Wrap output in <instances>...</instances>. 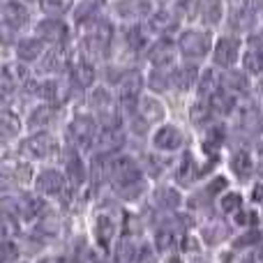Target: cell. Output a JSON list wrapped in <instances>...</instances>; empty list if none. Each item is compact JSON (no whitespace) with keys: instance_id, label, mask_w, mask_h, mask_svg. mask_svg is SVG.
Segmentation results:
<instances>
[{"instance_id":"cell-28","label":"cell","mask_w":263,"mask_h":263,"mask_svg":"<svg viewBox=\"0 0 263 263\" xmlns=\"http://www.w3.org/2000/svg\"><path fill=\"white\" fill-rule=\"evenodd\" d=\"M252 157H250V153H245V150H238L236 155L231 157V168H233V173H238V176H250L252 173Z\"/></svg>"},{"instance_id":"cell-11","label":"cell","mask_w":263,"mask_h":263,"mask_svg":"<svg viewBox=\"0 0 263 263\" xmlns=\"http://www.w3.org/2000/svg\"><path fill=\"white\" fill-rule=\"evenodd\" d=\"M155 148L159 150H176L182 145V132L176 129L173 125H164L155 132Z\"/></svg>"},{"instance_id":"cell-5","label":"cell","mask_w":263,"mask_h":263,"mask_svg":"<svg viewBox=\"0 0 263 263\" xmlns=\"http://www.w3.org/2000/svg\"><path fill=\"white\" fill-rule=\"evenodd\" d=\"M109 176L114 178L120 187H123V185H132V182H136L141 178L139 176V166H136L134 159H129V157L114 159V162H111V166H109Z\"/></svg>"},{"instance_id":"cell-4","label":"cell","mask_w":263,"mask_h":263,"mask_svg":"<svg viewBox=\"0 0 263 263\" xmlns=\"http://www.w3.org/2000/svg\"><path fill=\"white\" fill-rule=\"evenodd\" d=\"M240 53V42L236 37H219L213 46V63L217 67H231Z\"/></svg>"},{"instance_id":"cell-30","label":"cell","mask_w":263,"mask_h":263,"mask_svg":"<svg viewBox=\"0 0 263 263\" xmlns=\"http://www.w3.org/2000/svg\"><path fill=\"white\" fill-rule=\"evenodd\" d=\"M21 132V125L14 116H3L0 118V139H14Z\"/></svg>"},{"instance_id":"cell-50","label":"cell","mask_w":263,"mask_h":263,"mask_svg":"<svg viewBox=\"0 0 263 263\" xmlns=\"http://www.w3.org/2000/svg\"><path fill=\"white\" fill-rule=\"evenodd\" d=\"M208 141H210V143H215V145L222 143V129L215 127V132H210V134H208Z\"/></svg>"},{"instance_id":"cell-39","label":"cell","mask_w":263,"mask_h":263,"mask_svg":"<svg viewBox=\"0 0 263 263\" xmlns=\"http://www.w3.org/2000/svg\"><path fill=\"white\" fill-rule=\"evenodd\" d=\"M150 88L153 90H166L168 88V77L164 74V67H157L150 74Z\"/></svg>"},{"instance_id":"cell-32","label":"cell","mask_w":263,"mask_h":263,"mask_svg":"<svg viewBox=\"0 0 263 263\" xmlns=\"http://www.w3.org/2000/svg\"><path fill=\"white\" fill-rule=\"evenodd\" d=\"M53 118V111L49 109V106H37L35 111H32L30 114V118H28V125H30V127H40V125H46L49 123V120Z\"/></svg>"},{"instance_id":"cell-23","label":"cell","mask_w":263,"mask_h":263,"mask_svg":"<svg viewBox=\"0 0 263 263\" xmlns=\"http://www.w3.org/2000/svg\"><path fill=\"white\" fill-rule=\"evenodd\" d=\"M114 233H116L114 222H111V219L106 217V215H102V217L97 219V240H100L102 250H109V245H111V238H114Z\"/></svg>"},{"instance_id":"cell-18","label":"cell","mask_w":263,"mask_h":263,"mask_svg":"<svg viewBox=\"0 0 263 263\" xmlns=\"http://www.w3.org/2000/svg\"><path fill=\"white\" fill-rule=\"evenodd\" d=\"M196 77H199V69H196L194 65H182V67H178L176 72H173L171 81L176 83L180 90H190V88L196 83Z\"/></svg>"},{"instance_id":"cell-25","label":"cell","mask_w":263,"mask_h":263,"mask_svg":"<svg viewBox=\"0 0 263 263\" xmlns=\"http://www.w3.org/2000/svg\"><path fill=\"white\" fill-rule=\"evenodd\" d=\"M210 97H213V100H210V104H213L210 109H215L217 114H229V111L233 109V104H236V102H233V95L227 90V88H224V90H215Z\"/></svg>"},{"instance_id":"cell-54","label":"cell","mask_w":263,"mask_h":263,"mask_svg":"<svg viewBox=\"0 0 263 263\" xmlns=\"http://www.w3.org/2000/svg\"><path fill=\"white\" fill-rule=\"evenodd\" d=\"M5 185H7V180H5V178H3V173H0V192L5 190Z\"/></svg>"},{"instance_id":"cell-51","label":"cell","mask_w":263,"mask_h":263,"mask_svg":"<svg viewBox=\"0 0 263 263\" xmlns=\"http://www.w3.org/2000/svg\"><path fill=\"white\" fill-rule=\"evenodd\" d=\"M261 199H263V182L254 187V201H261Z\"/></svg>"},{"instance_id":"cell-41","label":"cell","mask_w":263,"mask_h":263,"mask_svg":"<svg viewBox=\"0 0 263 263\" xmlns=\"http://www.w3.org/2000/svg\"><path fill=\"white\" fill-rule=\"evenodd\" d=\"M16 254H18L16 245H12L9 240L0 242V263H12L14 259H16Z\"/></svg>"},{"instance_id":"cell-9","label":"cell","mask_w":263,"mask_h":263,"mask_svg":"<svg viewBox=\"0 0 263 263\" xmlns=\"http://www.w3.org/2000/svg\"><path fill=\"white\" fill-rule=\"evenodd\" d=\"M0 12H3V21H7L9 26H14L16 30L26 26L28 18H30L28 7L21 3V0H5L3 7H0Z\"/></svg>"},{"instance_id":"cell-6","label":"cell","mask_w":263,"mask_h":263,"mask_svg":"<svg viewBox=\"0 0 263 263\" xmlns=\"http://www.w3.org/2000/svg\"><path fill=\"white\" fill-rule=\"evenodd\" d=\"M67 136L74 145H88L95 139V123H92V118H88V116L74 118L67 127Z\"/></svg>"},{"instance_id":"cell-15","label":"cell","mask_w":263,"mask_h":263,"mask_svg":"<svg viewBox=\"0 0 263 263\" xmlns=\"http://www.w3.org/2000/svg\"><path fill=\"white\" fill-rule=\"evenodd\" d=\"M199 16L205 26H217L224 16V3L222 0H201Z\"/></svg>"},{"instance_id":"cell-42","label":"cell","mask_w":263,"mask_h":263,"mask_svg":"<svg viewBox=\"0 0 263 263\" xmlns=\"http://www.w3.org/2000/svg\"><path fill=\"white\" fill-rule=\"evenodd\" d=\"M240 203H242L240 194H227L222 199V210L224 213H238V210H240Z\"/></svg>"},{"instance_id":"cell-2","label":"cell","mask_w":263,"mask_h":263,"mask_svg":"<svg viewBox=\"0 0 263 263\" xmlns=\"http://www.w3.org/2000/svg\"><path fill=\"white\" fill-rule=\"evenodd\" d=\"M35 30H37V37H40L42 42H46V44H55V46L63 44V42L67 40V35H69L67 23H65L60 16L42 18V21L37 23Z\"/></svg>"},{"instance_id":"cell-53","label":"cell","mask_w":263,"mask_h":263,"mask_svg":"<svg viewBox=\"0 0 263 263\" xmlns=\"http://www.w3.org/2000/svg\"><path fill=\"white\" fill-rule=\"evenodd\" d=\"M254 46H259V49H263V32H261V35H256V37H254Z\"/></svg>"},{"instance_id":"cell-3","label":"cell","mask_w":263,"mask_h":263,"mask_svg":"<svg viewBox=\"0 0 263 263\" xmlns=\"http://www.w3.org/2000/svg\"><path fill=\"white\" fill-rule=\"evenodd\" d=\"M55 150H58V145H55V141L51 139L49 134H35L21 143V153L28 155V157H32V159L53 157Z\"/></svg>"},{"instance_id":"cell-55","label":"cell","mask_w":263,"mask_h":263,"mask_svg":"<svg viewBox=\"0 0 263 263\" xmlns=\"http://www.w3.org/2000/svg\"><path fill=\"white\" fill-rule=\"evenodd\" d=\"M168 263H182L180 259H171V261H168Z\"/></svg>"},{"instance_id":"cell-22","label":"cell","mask_w":263,"mask_h":263,"mask_svg":"<svg viewBox=\"0 0 263 263\" xmlns=\"http://www.w3.org/2000/svg\"><path fill=\"white\" fill-rule=\"evenodd\" d=\"M16 210H14V205L9 208H5V203L0 205V236H16L18 233V222H16Z\"/></svg>"},{"instance_id":"cell-43","label":"cell","mask_w":263,"mask_h":263,"mask_svg":"<svg viewBox=\"0 0 263 263\" xmlns=\"http://www.w3.org/2000/svg\"><path fill=\"white\" fill-rule=\"evenodd\" d=\"M134 263H157V256H155V252L150 247H143L141 252L134 254Z\"/></svg>"},{"instance_id":"cell-33","label":"cell","mask_w":263,"mask_h":263,"mask_svg":"<svg viewBox=\"0 0 263 263\" xmlns=\"http://www.w3.org/2000/svg\"><path fill=\"white\" fill-rule=\"evenodd\" d=\"M67 176L72 178L74 185H79V182H83V178H86V171H83V162L79 157H72L67 159Z\"/></svg>"},{"instance_id":"cell-21","label":"cell","mask_w":263,"mask_h":263,"mask_svg":"<svg viewBox=\"0 0 263 263\" xmlns=\"http://www.w3.org/2000/svg\"><path fill=\"white\" fill-rule=\"evenodd\" d=\"M40 7L46 16H65L74 9V0H40Z\"/></svg>"},{"instance_id":"cell-48","label":"cell","mask_w":263,"mask_h":263,"mask_svg":"<svg viewBox=\"0 0 263 263\" xmlns=\"http://www.w3.org/2000/svg\"><path fill=\"white\" fill-rule=\"evenodd\" d=\"M236 219H238V224H245V227L247 224H256V215L254 213H240Z\"/></svg>"},{"instance_id":"cell-35","label":"cell","mask_w":263,"mask_h":263,"mask_svg":"<svg viewBox=\"0 0 263 263\" xmlns=\"http://www.w3.org/2000/svg\"><path fill=\"white\" fill-rule=\"evenodd\" d=\"M155 245H157L159 252H166V250H171V247L176 245V236H173L168 229H162V231L155 233Z\"/></svg>"},{"instance_id":"cell-45","label":"cell","mask_w":263,"mask_h":263,"mask_svg":"<svg viewBox=\"0 0 263 263\" xmlns=\"http://www.w3.org/2000/svg\"><path fill=\"white\" fill-rule=\"evenodd\" d=\"M261 240V233L259 231H250L247 236H242L240 240H236V247H245V245H252V242H259Z\"/></svg>"},{"instance_id":"cell-57","label":"cell","mask_w":263,"mask_h":263,"mask_svg":"<svg viewBox=\"0 0 263 263\" xmlns=\"http://www.w3.org/2000/svg\"><path fill=\"white\" fill-rule=\"evenodd\" d=\"M261 254H263V252H261Z\"/></svg>"},{"instance_id":"cell-26","label":"cell","mask_w":263,"mask_h":263,"mask_svg":"<svg viewBox=\"0 0 263 263\" xmlns=\"http://www.w3.org/2000/svg\"><path fill=\"white\" fill-rule=\"evenodd\" d=\"M224 86H227L229 92H245L247 90V77L242 72H238V69H229L227 77H224Z\"/></svg>"},{"instance_id":"cell-17","label":"cell","mask_w":263,"mask_h":263,"mask_svg":"<svg viewBox=\"0 0 263 263\" xmlns=\"http://www.w3.org/2000/svg\"><path fill=\"white\" fill-rule=\"evenodd\" d=\"M14 210H16V215H21L23 219H35L42 210V201L30 194H21L16 199V203H14Z\"/></svg>"},{"instance_id":"cell-7","label":"cell","mask_w":263,"mask_h":263,"mask_svg":"<svg viewBox=\"0 0 263 263\" xmlns=\"http://www.w3.org/2000/svg\"><path fill=\"white\" fill-rule=\"evenodd\" d=\"M148 58L155 67H168L176 60V44L171 40H166V37H162V40H157L150 46Z\"/></svg>"},{"instance_id":"cell-24","label":"cell","mask_w":263,"mask_h":263,"mask_svg":"<svg viewBox=\"0 0 263 263\" xmlns=\"http://www.w3.org/2000/svg\"><path fill=\"white\" fill-rule=\"evenodd\" d=\"M242 65L250 74H261L263 72V49L252 46L245 55H242Z\"/></svg>"},{"instance_id":"cell-16","label":"cell","mask_w":263,"mask_h":263,"mask_svg":"<svg viewBox=\"0 0 263 263\" xmlns=\"http://www.w3.org/2000/svg\"><path fill=\"white\" fill-rule=\"evenodd\" d=\"M178 26V14L171 9H157V12L150 16V30L155 32H168Z\"/></svg>"},{"instance_id":"cell-10","label":"cell","mask_w":263,"mask_h":263,"mask_svg":"<svg viewBox=\"0 0 263 263\" xmlns=\"http://www.w3.org/2000/svg\"><path fill=\"white\" fill-rule=\"evenodd\" d=\"M23 79V69L14 65H0V97H9L16 92Z\"/></svg>"},{"instance_id":"cell-52","label":"cell","mask_w":263,"mask_h":263,"mask_svg":"<svg viewBox=\"0 0 263 263\" xmlns=\"http://www.w3.org/2000/svg\"><path fill=\"white\" fill-rule=\"evenodd\" d=\"M40 263H65V261L58 259V256H49V259H42Z\"/></svg>"},{"instance_id":"cell-12","label":"cell","mask_w":263,"mask_h":263,"mask_svg":"<svg viewBox=\"0 0 263 263\" xmlns=\"http://www.w3.org/2000/svg\"><path fill=\"white\" fill-rule=\"evenodd\" d=\"M44 53V42L40 37H26L16 44V55L21 63H35Z\"/></svg>"},{"instance_id":"cell-44","label":"cell","mask_w":263,"mask_h":263,"mask_svg":"<svg viewBox=\"0 0 263 263\" xmlns=\"http://www.w3.org/2000/svg\"><path fill=\"white\" fill-rule=\"evenodd\" d=\"M192 164H194V159H192V155H185V157H182V164H180V168H178V176H180L182 180H190Z\"/></svg>"},{"instance_id":"cell-8","label":"cell","mask_w":263,"mask_h":263,"mask_svg":"<svg viewBox=\"0 0 263 263\" xmlns=\"http://www.w3.org/2000/svg\"><path fill=\"white\" fill-rule=\"evenodd\" d=\"M141 88H143V77H141V72H136V69H129V72H125L123 77H120L118 81V92H120V100L123 102H134L136 97H139Z\"/></svg>"},{"instance_id":"cell-38","label":"cell","mask_w":263,"mask_h":263,"mask_svg":"<svg viewBox=\"0 0 263 263\" xmlns=\"http://www.w3.org/2000/svg\"><path fill=\"white\" fill-rule=\"evenodd\" d=\"M16 42V28L7 21H0V46H9Z\"/></svg>"},{"instance_id":"cell-20","label":"cell","mask_w":263,"mask_h":263,"mask_svg":"<svg viewBox=\"0 0 263 263\" xmlns=\"http://www.w3.org/2000/svg\"><path fill=\"white\" fill-rule=\"evenodd\" d=\"M72 79H74V83H77V86H81V88L92 86V83H95V67H92L90 63H86V60H81V63L74 65Z\"/></svg>"},{"instance_id":"cell-47","label":"cell","mask_w":263,"mask_h":263,"mask_svg":"<svg viewBox=\"0 0 263 263\" xmlns=\"http://www.w3.org/2000/svg\"><path fill=\"white\" fill-rule=\"evenodd\" d=\"M224 187H227V178H215V182L208 187L210 194H217V192H222Z\"/></svg>"},{"instance_id":"cell-19","label":"cell","mask_w":263,"mask_h":263,"mask_svg":"<svg viewBox=\"0 0 263 263\" xmlns=\"http://www.w3.org/2000/svg\"><path fill=\"white\" fill-rule=\"evenodd\" d=\"M145 12H150L148 0H120L118 3V14L125 18H136Z\"/></svg>"},{"instance_id":"cell-27","label":"cell","mask_w":263,"mask_h":263,"mask_svg":"<svg viewBox=\"0 0 263 263\" xmlns=\"http://www.w3.org/2000/svg\"><path fill=\"white\" fill-rule=\"evenodd\" d=\"M141 116H143L148 123H157V120L164 118V109L159 102L153 100V97H145V100L141 102Z\"/></svg>"},{"instance_id":"cell-34","label":"cell","mask_w":263,"mask_h":263,"mask_svg":"<svg viewBox=\"0 0 263 263\" xmlns=\"http://www.w3.org/2000/svg\"><path fill=\"white\" fill-rule=\"evenodd\" d=\"M58 92H60V83H55V81H44L40 86V95L44 97L49 104H55V102L60 100Z\"/></svg>"},{"instance_id":"cell-36","label":"cell","mask_w":263,"mask_h":263,"mask_svg":"<svg viewBox=\"0 0 263 263\" xmlns=\"http://www.w3.org/2000/svg\"><path fill=\"white\" fill-rule=\"evenodd\" d=\"M157 201L162 205H166V208H176V205L180 203V194H178L176 190H168V187H164V190L157 192Z\"/></svg>"},{"instance_id":"cell-29","label":"cell","mask_w":263,"mask_h":263,"mask_svg":"<svg viewBox=\"0 0 263 263\" xmlns=\"http://www.w3.org/2000/svg\"><path fill=\"white\" fill-rule=\"evenodd\" d=\"M60 67H63V51L60 49H49L46 51V55L42 58L40 69L42 72H58Z\"/></svg>"},{"instance_id":"cell-49","label":"cell","mask_w":263,"mask_h":263,"mask_svg":"<svg viewBox=\"0 0 263 263\" xmlns=\"http://www.w3.org/2000/svg\"><path fill=\"white\" fill-rule=\"evenodd\" d=\"M182 247H185L187 252H196V250H199V242H196L192 236H187L185 240H182Z\"/></svg>"},{"instance_id":"cell-46","label":"cell","mask_w":263,"mask_h":263,"mask_svg":"<svg viewBox=\"0 0 263 263\" xmlns=\"http://www.w3.org/2000/svg\"><path fill=\"white\" fill-rule=\"evenodd\" d=\"M92 102H95L97 106H106V104H109V92H106V90H95Z\"/></svg>"},{"instance_id":"cell-37","label":"cell","mask_w":263,"mask_h":263,"mask_svg":"<svg viewBox=\"0 0 263 263\" xmlns=\"http://www.w3.org/2000/svg\"><path fill=\"white\" fill-rule=\"evenodd\" d=\"M215 86H217V77L213 74V69H208V72L201 77V81H199V92L201 95H213L215 92Z\"/></svg>"},{"instance_id":"cell-56","label":"cell","mask_w":263,"mask_h":263,"mask_svg":"<svg viewBox=\"0 0 263 263\" xmlns=\"http://www.w3.org/2000/svg\"><path fill=\"white\" fill-rule=\"evenodd\" d=\"M0 155H3V148H0Z\"/></svg>"},{"instance_id":"cell-13","label":"cell","mask_w":263,"mask_h":263,"mask_svg":"<svg viewBox=\"0 0 263 263\" xmlns=\"http://www.w3.org/2000/svg\"><path fill=\"white\" fill-rule=\"evenodd\" d=\"M65 185V178L63 173L53 171V168H46L37 176V192L40 194H58Z\"/></svg>"},{"instance_id":"cell-40","label":"cell","mask_w":263,"mask_h":263,"mask_svg":"<svg viewBox=\"0 0 263 263\" xmlns=\"http://www.w3.org/2000/svg\"><path fill=\"white\" fill-rule=\"evenodd\" d=\"M210 114H213V109H210V104H203V102H199V104H194L192 106V120L194 123H205V120L210 118Z\"/></svg>"},{"instance_id":"cell-14","label":"cell","mask_w":263,"mask_h":263,"mask_svg":"<svg viewBox=\"0 0 263 263\" xmlns=\"http://www.w3.org/2000/svg\"><path fill=\"white\" fill-rule=\"evenodd\" d=\"M125 143V134L120 132V127H116V125H111V127H106L102 132L100 136V153L102 155H109V153H116V150H120Z\"/></svg>"},{"instance_id":"cell-31","label":"cell","mask_w":263,"mask_h":263,"mask_svg":"<svg viewBox=\"0 0 263 263\" xmlns=\"http://www.w3.org/2000/svg\"><path fill=\"white\" fill-rule=\"evenodd\" d=\"M125 37H127L129 49L139 51V49H143V46H145V32L141 30L139 26H129L127 30H125Z\"/></svg>"},{"instance_id":"cell-1","label":"cell","mask_w":263,"mask_h":263,"mask_svg":"<svg viewBox=\"0 0 263 263\" xmlns=\"http://www.w3.org/2000/svg\"><path fill=\"white\" fill-rule=\"evenodd\" d=\"M178 49L185 58L199 60L213 49V35L208 30H185L178 37Z\"/></svg>"}]
</instances>
